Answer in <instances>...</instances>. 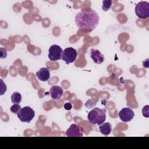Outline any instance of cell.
Segmentation results:
<instances>
[{
    "instance_id": "3957f363",
    "label": "cell",
    "mask_w": 149,
    "mask_h": 149,
    "mask_svg": "<svg viewBox=\"0 0 149 149\" xmlns=\"http://www.w3.org/2000/svg\"><path fill=\"white\" fill-rule=\"evenodd\" d=\"M135 13L140 19H147L149 17V2L141 1L135 7Z\"/></svg>"
},
{
    "instance_id": "8992f818",
    "label": "cell",
    "mask_w": 149,
    "mask_h": 149,
    "mask_svg": "<svg viewBox=\"0 0 149 149\" xmlns=\"http://www.w3.org/2000/svg\"><path fill=\"white\" fill-rule=\"evenodd\" d=\"M77 56V51L72 47H68L66 48L63 50V54L62 59L66 64H69L73 63L76 59Z\"/></svg>"
},
{
    "instance_id": "d6986e66",
    "label": "cell",
    "mask_w": 149,
    "mask_h": 149,
    "mask_svg": "<svg viewBox=\"0 0 149 149\" xmlns=\"http://www.w3.org/2000/svg\"><path fill=\"white\" fill-rule=\"evenodd\" d=\"M63 107L66 110L69 111L72 108V104L70 102H66L63 105Z\"/></svg>"
},
{
    "instance_id": "8fae6325",
    "label": "cell",
    "mask_w": 149,
    "mask_h": 149,
    "mask_svg": "<svg viewBox=\"0 0 149 149\" xmlns=\"http://www.w3.org/2000/svg\"><path fill=\"white\" fill-rule=\"evenodd\" d=\"M36 75L40 80L46 81L50 77V71L47 68H42L36 72Z\"/></svg>"
},
{
    "instance_id": "5b68a950",
    "label": "cell",
    "mask_w": 149,
    "mask_h": 149,
    "mask_svg": "<svg viewBox=\"0 0 149 149\" xmlns=\"http://www.w3.org/2000/svg\"><path fill=\"white\" fill-rule=\"evenodd\" d=\"M48 58L50 61L55 62L62 59L63 50L58 45L54 44L51 45L49 48Z\"/></svg>"
},
{
    "instance_id": "7c38bea8",
    "label": "cell",
    "mask_w": 149,
    "mask_h": 149,
    "mask_svg": "<svg viewBox=\"0 0 149 149\" xmlns=\"http://www.w3.org/2000/svg\"><path fill=\"white\" fill-rule=\"evenodd\" d=\"M112 130V125L109 122L103 123L99 126V130L101 134L105 136H108Z\"/></svg>"
},
{
    "instance_id": "ac0fdd59",
    "label": "cell",
    "mask_w": 149,
    "mask_h": 149,
    "mask_svg": "<svg viewBox=\"0 0 149 149\" xmlns=\"http://www.w3.org/2000/svg\"><path fill=\"white\" fill-rule=\"evenodd\" d=\"M0 51H1V58H4L6 57L7 55V52H6V49L5 48H0Z\"/></svg>"
},
{
    "instance_id": "9a60e30c",
    "label": "cell",
    "mask_w": 149,
    "mask_h": 149,
    "mask_svg": "<svg viewBox=\"0 0 149 149\" xmlns=\"http://www.w3.org/2000/svg\"><path fill=\"white\" fill-rule=\"evenodd\" d=\"M22 108H21V106L19 105V104H13L12 106H11L10 108V111L13 113H15V114H17L21 110Z\"/></svg>"
},
{
    "instance_id": "e0dca14e",
    "label": "cell",
    "mask_w": 149,
    "mask_h": 149,
    "mask_svg": "<svg viewBox=\"0 0 149 149\" xmlns=\"http://www.w3.org/2000/svg\"><path fill=\"white\" fill-rule=\"evenodd\" d=\"M1 80V94L0 95H3L4 93L6 91V86L5 84L3 83L2 79H0Z\"/></svg>"
},
{
    "instance_id": "277c9868",
    "label": "cell",
    "mask_w": 149,
    "mask_h": 149,
    "mask_svg": "<svg viewBox=\"0 0 149 149\" xmlns=\"http://www.w3.org/2000/svg\"><path fill=\"white\" fill-rule=\"evenodd\" d=\"M17 115L21 122L30 123L35 116V112L31 107L26 106L22 108Z\"/></svg>"
},
{
    "instance_id": "30bf717a",
    "label": "cell",
    "mask_w": 149,
    "mask_h": 149,
    "mask_svg": "<svg viewBox=\"0 0 149 149\" xmlns=\"http://www.w3.org/2000/svg\"><path fill=\"white\" fill-rule=\"evenodd\" d=\"M91 58L95 63L101 64L104 61V56L98 49H91Z\"/></svg>"
},
{
    "instance_id": "7a4b0ae2",
    "label": "cell",
    "mask_w": 149,
    "mask_h": 149,
    "mask_svg": "<svg viewBox=\"0 0 149 149\" xmlns=\"http://www.w3.org/2000/svg\"><path fill=\"white\" fill-rule=\"evenodd\" d=\"M87 119L91 124L100 125L105 121L106 109L94 108L88 112Z\"/></svg>"
},
{
    "instance_id": "52a82bcc",
    "label": "cell",
    "mask_w": 149,
    "mask_h": 149,
    "mask_svg": "<svg viewBox=\"0 0 149 149\" xmlns=\"http://www.w3.org/2000/svg\"><path fill=\"white\" fill-rule=\"evenodd\" d=\"M66 134L68 137H82L83 136V129L81 126L73 123L67 129Z\"/></svg>"
},
{
    "instance_id": "4fadbf2b",
    "label": "cell",
    "mask_w": 149,
    "mask_h": 149,
    "mask_svg": "<svg viewBox=\"0 0 149 149\" xmlns=\"http://www.w3.org/2000/svg\"><path fill=\"white\" fill-rule=\"evenodd\" d=\"M22 95L18 92H15L11 95V101L13 104H19V103L22 101Z\"/></svg>"
},
{
    "instance_id": "5bb4252c",
    "label": "cell",
    "mask_w": 149,
    "mask_h": 149,
    "mask_svg": "<svg viewBox=\"0 0 149 149\" xmlns=\"http://www.w3.org/2000/svg\"><path fill=\"white\" fill-rule=\"evenodd\" d=\"M112 5V1L110 0H104L102 1V9L104 11L108 10Z\"/></svg>"
},
{
    "instance_id": "2e32d148",
    "label": "cell",
    "mask_w": 149,
    "mask_h": 149,
    "mask_svg": "<svg viewBox=\"0 0 149 149\" xmlns=\"http://www.w3.org/2000/svg\"><path fill=\"white\" fill-rule=\"evenodd\" d=\"M143 115L146 118L149 117V105H146L143 107L142 109Z\"/></svg>"
},
{
    "instance_id": "ba28073f",
    "label": "cell",
    "mask_w": 149,
    "mask_h": 149,
    "mask_svg": "<svg viewBox=\"0 0 149 149\" xmlns=\"http://www.w3.org/2000/svg\"><path fill=\"white\" fill-rule=\"evenodd\" d=\"M120 119L123 122H128L133 119L134 116V112L130 108H122L118 113Z\"/></svg>"
},
{
    "instance_id": "6da1fadb",
    "label": "cell",
    "mask_w": 149,
    "mask_h": 149,
    "mask_svg": "<svg viewBox=\"0 0 149 149\" xmlns=\"http://www.w3.org/2000/svg\"><path fill=\"white\" fill-rule=\"evenodd\" d=\"M99 21L98 13L91 8L81 9L75 17V23L78 29L86 33L93 31L98 24Z\"/></svg>"
},
{
    "instance_id": "9c48e42d",
    "label": "cell",
    "mask_w": 149,
    "mask_h": 149,
    "mask_svg": "<svg viewBox=\"0 0 149 149\" xmlns=\"http://www.w3.org/2000/svg\"><path fill=\"white\" fill-rule=\"evenodd\" d=\"M49 94L51 98L54 100H59L63 94V91L62 87L58 86H53L50 88Z\"/></svg>"
}]
</instances>
